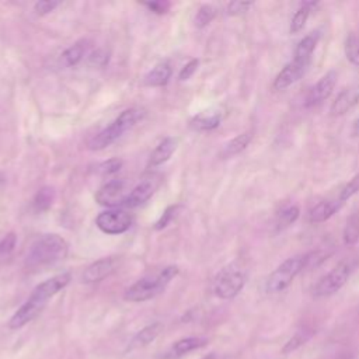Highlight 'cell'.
I'll use <instances>...</instances> for the list:
<instances>
[{
    "label": "cell",
    "instance_id": "obj_1",
    "mask_svg": "<svg viewBox=\"0 0 359 359\" xmlns=\"http://www.w3.org/2000/svg\"><path fill=\"white\" fill-rule=\"evenodd\" d=\"M72 276L69 272H63L59 275H55L39 285L35 286V289L31 292L28 299L21 304V307L11 316L8 320V328L18 330L31 323L34 318L39 316V313L45 309L46 303L62 289H65Z\"/></svg>",
    "mask_w": 359,
    "mask_h": 359
},
{
    "label": "cell",
    "instance_id": "obj_2",
    "mask_svg": "<svg viewBox=\"0 0 359 359\" xmlns=\"http://www.w3.org/2000/svg\"><path fill=\"white\" fill-rule=\"evenodd\" d=\"M69 245L59 234H43L38 237L28 248L24 264L27 268H41L55 264L67 255Z\"/></svg>",
    "mask_w": 359,
    "mask_h": 359
},
{
    "label": "cell",
    "instance_id": "obj_3",
    "mask_svg": "<svg viewBox=\"0 0 359 359\" xmlns=\"http://www.w3.org/2000/svg\"><path fill=\"white\" fill-rule=\"evenodd\" d=\"M178 266L170 265L154 275H146L132 283L123 293V299L133 303H140L158 296L167 285L177 276Z\"/></svg>",
    "mask_w": 359,
    "mask_h": 359
},
{
    "label": "cell",
    "instance_id": "obj_4",
    "mask_svg": "<svg viewBox=\"0 0 359 359\" xmlns=\"http://www.w3.org/2000/svg\"><path fill=\"white\" fill-rule=\"evenodd\" d=\"M144 116V109L139 107H132L125 111H122L107 128H104L101 132H98L90 142L88 149L90 150H102L108 147L111 143H114L116 139H119L126 130L132 129L139 121H142Z\"/></svg>",
    "mask_w": 359,
    "mask_h": 359
},
{
    "label": "cell",
    "instance_id": "obj_5",
    "mask_svg": "<svg viewBox=\"0 0 359 359\" xmlns=\"http://www.w3.org/2000/svg\"><path fill=\"white\" fill-rule=\"evenodd\" d=\"M247 282L245 271L236 262L222 268L213 280V292L217 297L229 300L236 297Z\"/></svg>",
    "mask_w": 359,
    "mask_h": 359
},
{
    "label": "cell",
    "instance_id": "obj_6",
    "mask_svg": "<svg viewBox=\"0 0 359 359\" xmlns=\"http://www.w3.org/2000/svg\"><path fill=\"white\" fill-rule=\"evenodd\" d=\"M306 268V255H294L285 259L266 279L265 289L268 293L283 292L294 278Z\"/></svg>",
    "mask_w": 359,
    "mask_h": 359
},
{
    "label": "cell",
    "instance_id": "obj_7",
    "mask_svg": "<svg viewBox=\"0 0 359 359\" xmlns=\"http://www.w3.org/2000/svg\"><path fill=\"white\" fill-rule=\"evenodd\" d=\"M352 272V265L349 262H341L332 268L327 275H324L313 287L314 297H328L337 293L349 279Z\"/></svg>",
    "mask_w": 359,
    "mask_h": 359
},
{
    "label": "cell",
    "instance_id": "obj_8",
    "mask_svg": "<svg viewBox=\"0 0 359 359\" xmlns=\"http://www.w3.org/2000/svg\"><path fill=\"white\" fill-rule=\"evenodd\" d=\"M132 222H133L132 216L126 210H122V209H112V210L101 212L95 219L97 227L107 234L125 233L132 226Z\"/></svg>",
    "mask_w": 359,
    "mask_h": 359
},
{
    "label": "cell",
    "instance_id": "obj_9",
    "mask_svg": "<svg viewBox=\"0 0 359 359\" xmlns=\"http://www.w3.org/2000/svg\"><path fill=\"white\" fill-rule=\"evenodd\" d=\"M126 184L123 180H111L95 192V202L102 206H123L126 199Z\"/></svg>",
    "mask_w": 359,
    "mask_h": 359
},
{
    "label": "cell",
    "instance_id": "obj_10",
    "mask_svg": "<svg viewBox=\"0 0 359 359\" xmlns=\"http://www.w3.org/2000/svg\"><path fill=\"white\" fill-rule=\"evenodd\" d=\"M118 258L115 257H105V258H100L97 261H94L93 264H90L83 275H81V280L84 283H95V282H101L102 279L108 278L111 273H114L118 268Z\"/></svg>",
    "mask_w": 359,
    "mask_h": 359
},
{
    "label": "cell",
    "instance_id": "obj_11",
    "mask_svg": "<svg viewBox=\"0 0 359 359\" xmlns=\"http://www.w3.org/2000/svg\"><path fill=\"white\" fill-rule=\"evenodd\" d=\"M208 344V339L203 337H185L181 339L174 341L167 349H164L160 355H157L158 359H180L184 355L196 351Z\"/></svg>",
    "mask_w": 359,
    "mask_h": 359
},
{
    "label": "cell",
    "instance_id": "obj_12",
    "mask_svg": "<svg viewBox=\"0 0 359 359\" xmlns=\"http://www.w3.org/2000/svg\"><path fill=\"white\" fill-rule=\"evenodd\" d=\"M309 65L310 63H303V62H299V60H294V59L290 60L289 63H286L273 80V84H272L273 90L280 91V90H285L289 86L294 84L306 73Z\"/></svg>",
    "mask_w": 359,
    "mask_h": 359
},
{
    "label": "cell",
    "instance_id": "obj_13",
    "mask_svg": "<svg viewBox=\"0 0 359 359\" xmlns=\"http://www.w3.org/2000/svg\"><path fill=\"white\" fill-rule=\"evenodd\" d=\"M337 79H338V74H337L335 70L327 72L317 81V84L310 90V93L307 95V100H306V105L307 107H314V105H318L323 101H325L331 95L332 90L335 88Z\"/></svg>",
    "mask_w": 359,
    "mask_h": 359
},
{
    "label": "cell",
    "instance_id": "obj_14",
    "mask_svg": "<svg viewBox=\"0 0 359 359\" xmlns=\"http://www.w3.org/2000/svg\"><path fill=\"white\" fill-rule=\"evenodd\" d=\"M359 102V86H349L339 91L337 98L330 107V114L332 116H341L351 111Z\"/></svg>",
    "mask_w": 359,
    "mask_h": 359
},
{
    "label": "cell",
    "instance_id": "obj_15",
    "mask_svg": "<svg viewBox=\"0 0 359 359\" xmlns=\"http://www.w3.org/2000/svg\"><path fill=\"white\" fill-rule=\"evenodd\" d=\"M157 182L151 178H147V180H143L140 181L136 187L132 188L130 192H128V196L123 202V206L126 208H137L140 205H143L144 202H147L151 195L154 194L156 188H157Z\"/></svg>",
    "mask_w": 359,
    "mask_h": 359
},
{
    "label": "cell",
    "instance_id": "obj_16",
    "mask_svg": "<svg viewBox=\"0 0 359 359\" xmlns=\"http://www.w3.org/2000/svg\"><path fill=\"white\" fill-rule=\"evenodd\" d=\"M342 202L338 199H324L320 201L317 203H314L309 212H307V220L310 223H323L325 220H328L334 213H337V210L341 208Z\"/></svg>",
    "mask_w": 359,
    "mask_h": 359
},
{
    "label": "cell",
    "instance_id": "obj_17",
    "mask_svg": "<svg viewBox=\"0 0 359 359\" xmlns=\"http://www.w3.org/2000/svg\"><path fill=\"white\" fill-rule=\"evenodd\" d=\"M163 331V324L156 321V323H151L146 327H143L139 332L135 334V337L130 339L129 345H128V349L129 351H133V349H139V348H143L146 345H149L150 342H153L158 335L160 332Z\"/></svg>",
    "mask_w": 359,
    "mask_h": 359
},
{
    "label": "cell",
    "instance_id": "obj_18",
    "mask_svg": "<svg viewBox=\"0 0 359 359\" xmlns=\"http://www.w3.org/2000/svg\"><path fill=\"white\" fill-rule=\"evenodd\" d=\"M223 114L219 109H206L196 114L191 119V126L196 130H212L217 128L222 122Z\"/></svg>",
    "mask_w": 359,
    "mask_h": 359
},
{
    "label": "cell",
    "instance_id": "obj_19",
    "mask_svg": "<svg viewBox=\"0 0 359 359\" xmlns=\"http://www.w3.org/2000/svg\"><path fill=\"white\" fill-rule=\"evenodd\" d=\"M177 149V139L174 137H165L163 139L156 149L153 150V153L150 154L149 158V167H158L161 164H164L175 151Z\"/></svg>",
    "mask_w": 359,
    "mask_h": 359
},
{
    "label": "cell",
    "instance_id": "obj_20",
    "mask_svg": "<svg viewBox=\"0 0 359 359\" xmlns=\"http://www.w3.org/2000/svg\"><path fill=\"white\" fill-rule=\"evenodd\" d=\"M318 42V34H309L306 35L303 39L299 41V43L294 48V53H293V59L303 62V63H310L313 52L317 46Z\"/></svg>",
    "mask_w": 359,
    "mask_h": 359
},
{
    "label": "cell",
    "instance_id": "obj_21",
    "mask_svg": "<svg viewBox=\"0 0 359 359\" xmlns=\"http://www.w3.org/2000/svg\"><path fill=\"white\" fill-rule=\"evenodd\" d=\"M251 140H252V132H243V133L237 135L230 142H227L224 144V147L222 149V151H220L222 158H230V157L240 154L241 151H244L248 147Z\"/></svg>",
    "mask_w": 359,
    "mask_h": 359
},
{
    "label": "cell",
    "instance_id": "obj_22",
    "mask_svg": "<svg viewBox=\"0 0 359 359\" xmlns=\"http://www.w3.org/2000/svg\"><path fill=\"white\" fill-rule=\"evenodd\" d=\"M171 77V67L168 63H160L154 66L143 79V83L149 87H161L168 83Z\"/></svg>",
    "mask_w": 359,
    "mask_h": 359
},
{
    "label": "cell",
    "instance_id": "obj_23",
    "mask_svg": "<svg viewBox=\"0 0 359 359\" xmlns=\"http://www.w3.org/2000/svg\"><path fill=\"white\" fill-rule=\"evenodd\" d=\"M55 201V189L52 187H42L36 191V194L32 198L31 208L35 213L46 212Z\"/></svg>",
    "mask_w": 359,
    "mask_h": 359
},
{
    "label": "cell",
    "instance_id": "obj_24",
    "mask_svg": "<svg viewBox=\"0 0 359 359\" xmlns=\"http://www.w3.org/2000/svg\"><path fill=\"white\" fill-rule=\"evenodd\" d=\"M316 6H317L316 1H304V3H302L300 8L294 13V15H293V18L290 21V28H289L290 34H297V32H300L304 28L307 20H309V15L311 13V8L316 7Z\"/></svg>",
    "mask_w": 359,
    "mask_h": 359
},
{
    "label": "cell",
    "instance_id": "obj_25",
    "mask_svg": "<svg viewBox=\"0 0 359 359\" xmlns=\"http://www.w3.org/2000/svg\"><path fill=\"white\" fill-rule=\"evenodd\" d=\"M86 52V45H83V42H77L74 45H72L70 48H67L62 55H60V62L63 66L66 67H72L76 66L84 56Z\"/></svg>",
    "mask_w": 359,
    "mask_h": 359
},
{
    "label": "cell",
    "instance_id": "obj_26",
    "mask_svg": "<svg viewBox=\"0 0 359 359\" xmlns=\"http://www.w3.org/2000/svg\"><path fill=\"white\" fill-rule=\"evenodd\" d=\"M299 215H300V210H299V208L294 206V205H290V206L283 208V209L278 213L276 220H275V227H276V230L279 231V230H283V229L289 227L290 224H293V223L297 220Z\"/></svg>",
    "mask_w": 359,
    "mask_h": 359
},
{
    "label": "cell",
    "instance_id": "obj_27",
    "mask_svg": "<svg viewBox=\"0 0 359 359\" xmlns=\"http://www.w3.org/2000/svg\"><path fill=\"white\" fill-rule=\"evenodd\" d=\"M342 240L346 245H353L359 241V212L353 213L346 222L342 233Z\"/></svg>",
    "mask_w": 359,
    "mask_h": 359
},
{
    "label": "cell",
    "instance_id": "obj_28",
    "mask_svg": "<svg viewBox=\"0 0 359 359\" xmlns=\"http://www.w3.org/2000/svg\"><path fill=\"white\" fill-rule=\"evenodd\" d=\"M345 56L356 67H359V35L351 32L345 41Z\"/></svg>",
    "mask_w": 359,
    "mask_h": 359
},
{
    "label": "cell",
    "instance_id": "obj_29",
    "mask_svg": "<svg viewBox=\"0 0 359 359\" xmlns=\"http://www.w3.org/2000/svg\"><path fill=\"white\" fill-rule=\"evenodd\" d=\"M216 17V8L210 4H203L198 8L195 15V25L198 28L206 27Z\"/></svg>",
    "mask_w": 359,
    "mask_h": 359
},
{
    "label": "cell",
    "instance_id": "obj_30",
    "mask_svg": "<svg viewBox=\"0 0 359 359\" xmlns=\"http://www.w3.org/2000/svg\"><path fill=\"white\" fill-rule=\"evenodd\" d=\"M123 165V161L121 158H109V160H105L102 163H100L97 167H95V171L101 175H112L115 172H118Z\"/></svg>",
    "mask_w": 359,
    "mask_h": 359
},
{
    "label": "cell",
    "instance_id": "obj_31",
    "mask_svg": "<svg viewBox=\"0 0 359 359\" xmlns=\"http://www.w3.org/2000/svg\"><path fill=\"white\" fill-rule=\"evenodd\" d=\"M15 244L17 236L14 233H8L0 240V261H4L11 255V252L15 248Z\"/></svg>",
    "mask_w": 359,
    "mask_h": 359
},
{
    "label": "cell",
    "instance_id": "obj_32",
    "mask_svg": "<svg viewBox=\"0 0 359 359\" xmlns=\"http://www.w3.org/2000/svg\"><path fill=\"white\" fill-rule=\"evenodd\" d=\"M358 192H359V174H356L355 177H352V178L344 185V188L339 191L338 199L344 203L345 201H348L349 198H352V196L356 195Z\"/></svg>",
    "mask_w": 359,
    "mask_h": 359
},
{
    "label": "cell",
    "instance_id": "obj_33",
    "mask_svg": "<svg viewBox=\"0 0 359 359\" xmlns=\"http://www.w3.org/2000/svg\"><path fill=\"white\" fill-rule=\"evenodd\" d=\"M178 209H180V205H171V206H168V208L163 212V215L160 216V219L156 222L154 229H156V230H163V229H165V227L171 223V220L175 217Z\"/></svg>",
    "mask_w": 359,
    "mask_h": 359
},
{
    "label": "cell",
    "instance_id": "obj_34",
    "mask_svg": "<svg viewBox=\"0 0 359 359\" xmlns=\"http://www.w3.org/2000/svg\"><path fill=\"white\" fill-rule=\"evenodd\" d=\"M250 7H252V1H240V0H236V1H230L226 7L227 10V14L229 15H240V14H244L250 10Z\"/></svg>",
    "mask_w": 359,
    "mask_h": 359
},
{
    "label": "cell",
    "instance_id": "obj_35",
    "mask_svg": "<svg viewBox=\"0 0 359 359\" xmlns=\"http://www.w3.org/2000/svg\"><path fill=\"white\" fill-rule=\"evenodd\" d=\"M57 6H59V1H55V0H41V1H36L34 4V10H35L36 14L45 15V14L52 13Z\"/></svg>",
    "mask_w": 359,
    "mask_h": 359
},
{
    "label": "cell",
    "instance_id": "obj_36",
    "mask_svg": "<svg viewBox=\"0 0 359 359\" xmlns=\"http://www.w3.org/2000/svg\"><path fill=\"white\" fill-rule=\"evenodd\" d=\"M198 65H199V60H198V59H191V60H189L187 65H184V67L181 69V72H180V74H178V79H180L181 81L188 80V79L196 72Z\"/></svg>",
    "mask_w": 359,
    "mask_h": 359
},
{
    "label": "cell",
    "instance_id": "obj_37",
    "mask_svg": "<svg viewBox=\"0 0 359 359\" xmlns=\"http://www.w3.org/2000/svg\"><path fill=\"white\" fill-rule=\"evenodd\" d=\"M143 6H146L150 11H153L156 14H164L170 8L168 1H149V3H143Z\"/></svg>",
    "mask_w": 359,
    "mask_h": 359
},
{
    "label": "cell",
    "instance_id": "obj_38",
    "mask_svg": "<svg viewBox=\"0 0 359 359\" xmlns=\"http://www.w3.org/2000/svg\"><path fill=\"white\" fill-rule=\"evenodd\" d=\"M90 62L95 66H104L108 63V53L104 49H97L90 55Z\"/></svg>",
    "mask_w": 359,
    "mask_h": 359
},
{
    "label": "cell",
    "instance_id": "obj_39",
    "mask_svg": "<svg viewBox=\"0 0 359 359\" xmlns=\"http://www.w3.org/2000/svg\"><path fill=\"white\" fill-rule=\"evenodd\" d=\"M304 341H306V337H304L302 332L296 334L292 339L287 341V344H286L285 348H283V352H290V351L296 349L297 346H300L302 344H304Z\"/></svg>",
    "mask_w": 359,
    "mask_h": 359
},
{
    "label": "cell",
    "instance_id": "obj_40",
    "mask_svg": "<svg viewBox=\"0 0 359 359\" xmlns=\"http://www.w3.org/2000/svg\"><path fill=\"white\" fill-rule=\"evenodd\" d=\"M201 359H224V356L220 355V353H217V352H210V353L202 356Z\"/></svg>",
    "mask_w": 359,
    "mask_h": 359
},
{
    "label": "cell",
    "instance_id": "obj_41",
    "mask_svg": "<svg viewBox=\"0 0 359 359\" xmlns=\"http://www.w3.org/2000/svg\"><path fill=\"white\" fill-rule=\"evenodd\" d=\"M353 133L359 136V116H358V119H356L355 123H353Z\"/></svg>",
    "mask_w": 359,
    "mask_h": 359
},
{
    "label": "cell",
    "instance_id": "obj_42",
    "mask_svg": "<svg viewBox=\"0 0 359 359\" xmlns=\"http://www.w3.org/2000/svg\"><path fill=\"white\" fill-rule=\"evenodd\" d=\"M3 181H4V175L0 172V185L3 184Z\"/></svg>",
    "mask_w": 359,
    "mask_h": 359
}]
</instances>
